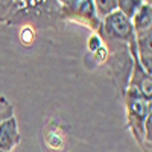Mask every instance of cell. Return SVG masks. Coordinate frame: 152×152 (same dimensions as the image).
Segmentation results:
<instances>
[{
    "label": "cell",
    "instance_id": "6da1fadb",
    "mask_svg": "<svg viewBox=\"0 0 152 152\" xmlns=\"http://www.w3.org/2000/svg\"><path fill=\"white\" fill-rule=\"evenodd\" d=\"M62 23L64 21L58 0H11V9L3 24H29L37 31H44L58 29Z\"/></svg>",
    "mask_w": 152,
    "mask_h": 152
},
{
    "label": "cell",
    "instance_id": "7a4b0ae2",
    "mask_svg": "<svg viewBox=\"0 0 152 152\" xmlns=\"http://www.w3.org/2000/svg\"><path fill=\"white\" fill-rule=\"evenodd\" d=\"M125 99L126 110V128L129 129L134 137L135 143L140 146L143 152H151V146L145 140V123L149 116H152V102L146 99L137 90L126 87L125 93L122 94Z\"/></svg>",
    "mask_w": 152,
    "mask_h": 152
},
{
    "label": "cell",
    "instance_id": "3957f363",
    "mask_svg": "<svg viewBox=\"0 0 152 152\" xmlns=\"http://www.w3.org/2000/svg\"><path fill=\"white\" fill-rule=\"evenodd\" d=\"M61 14L64 23H78L91 31V34L100 32L102 20L96 14L93 0H69L61 5Z\"/></svg>",
    "mask_w": 152,
    "mask_h": 152
},
{
    "label": "cell",
    "instance_id": "277c9868",
    "mask_svg": "<svg viewBox=\"0 0 152 152\" xmlns=\"http://www.w3.org/2000/svg\"><path fill=\"white\" fill-rule=\"evenodd\" d=\"M99 35L108 40L126 43L128 46L135 43V34L131 20L126 18L119 11L113 12L102 20V28H100Z\"/></svg>",
    "mask_w": 152,
    "mask_h": 152
},
{
    "label": "cell",
    "instance_id": "5b68a950",
    "mask_svg": "<svg viewBox=\"0 0 152 152\" xmlns=\"http://www.w3.org/2000/svg\"><path fill=\"white\" fill-rule=\"evenodd\" d=\"M20 140L21 135L18 129V122L17 117L12 114L0 122V151L12 152L18 146Z\"/></svg>",
    "mask_w": 152,
    "mask_h": 152
},
{
    "label": "cell",
    "instance_id": "8992f818",
    "mask_svg": "<svg viewBox=\"0 0 152 152\" xmlns=\"http://www.w3.org/2000/svg\"><path fill=\"white\" fill-rule=\"evenodd\" d=\"M152 29L137 32L135 34V52H137V59L140 62V66L152 73Z\"/></svg>",
    "mask_w": 152,
    "mask_h": 152
},
{
    "label": "cell",
    "instance_id": "52a82bcc",
    "mask_svg": "<svg viewBox=\"0 0 152 152\" xmlns=\"http://www.w3.org/2000/svg\"><path fill=\"white\" fill-rule=\"evenodd\" d=\"M131 23L134 28V34L152 29V5L145 3L131 18Z\"/></svg>",
    "mask_w": 152,
    "mask_h": 152
},
{
    "label": "cell",
    "instance_id": "ba28073f",
    "mask_svg": "<svg viewBox=\"0 0 152 152\" xmlns=\"http://www.w3.org/2000/svg\"><path fill=\"white\" fill-rule=\"evenodd\" d=\"M143 5H145L143 0H117V11L131 20Z\"/></svg>",
    "mask_w": 152,
    "mask_h": 152
},
{
    "label": "cell",
    "instance_id": "9c48e42d",
    "mask_svg": "<svg viewBox=\"0 0 152 152\" xmlns=\"http://www.w3.org/2000/svg\"><path fill=\"white\" fill-rule=\"evenodd\" d=\"M93 5L100 20L117 11V0H93Z\"/></svg>",
    "mask_w": 152,
    "mask_h": 152
},
{
    "label": "cell",
    "instance_id": "30bf717a",
    "mask_svg": "<svg viewBox=\"0 0 152 152\" xmlns=\"http://www.w3.org/2000/svg\"><path fill=\"white\" fill-rule=\"evenodd\" d=\"M18 40L24 47H32V44L37 40V29L29 26V24H24L20 26V32H18Z\"/></svg>",
    "mask_w": 152,
    "mask_h": 152
},
{
    "label": "cell",
    "instance_id": "8fae6325",
    "mask_svg": "<svg viewBox=\"0 0 152 152\" xmlns=\"http://www.w3.org/2000/svg\"><path fill=\"white\" fill-rule=\"evenodd\" d=\"M104 44V40L100 38V35H97V34H91L90 35V38H88V41H87V46H88V52L90 53H93V52H96V50Z\"/></svg>",
    "mask_w": 152,
    "mask_h": 152
},
{
    "label": "cell",
    "instance_id": "7c38bea8",
    "mask_svg": "<svg viewBox=\"0 0 152 152\" xmlns=\"http://www.w3.org/2000/svg\"><path fill=\"white\" fill-rule=\"evenodd\" d=\"M145 3H148V5H152V0H143Z\"/></svg>",
    "mask_w": 152,
    "mask_h": 152
},
{
    "label": "cell",
    "instance_id": "4fadbf2b",
    "mask_svg": "<svg viewBox=\"0 0 152 152\" xmlns=\"http://www.w3.org/2000/svg\"><path fill=\"white\" fill-rule=\"evenodd\" d=\"M0 152H6V151H0Z\"/></svg>",
    "mask_w": 152,
    "mask_h": 152
}]
</instances>
